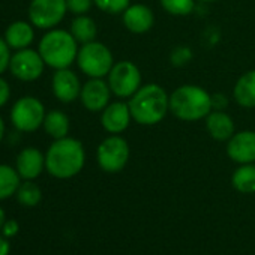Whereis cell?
I'll use <instances>...</instances> for the list:
<instances>
[{
    "label": "cell",
    "instance_id": "f1b7e54d",
    "mask_svg": "<svg viewBox=\"0 0 255 255\" xmlns=\"http://www.w3.org/2000/svg\"><path fill=\"white\" fill-rule=\"evenodd\" d=\"M9 45L5 41V38H0V75H2L11 63V51H9Z\"/></svg>",
    "mask_w": 255,
    "mask_h": 255
},
{
    "label": "cell",
    "instance_id": "2e32d148",
    "mask_svg": "<svg viewBox=\"0 0 255 255\" xmlns=\"http://www.w3.org/2000/svg\"><path fill=\"white\" fill-rule=\"evenodd\" d=\"M15 168L21 179L35 180L45 168V155L36 147H26L18 153Z\"/></svg>",
    "mask_w": 255,
    "mask_h": 255
},
{
    "label": "cell",
    "instance_id": "d4e9b609",
    "mask_svg": "<svg viewBox=\"0 0 255 255\" xmlns=\"http://www.w3.org/2000/svg\"><path fill=\"white\" fill-rule=\"evenodd\" d=\"M162 9L173 17H188L195 9V0H159Z\"/></svg>",
    "mask_w": 255,
    "mask_h": 255
},
{
    "label": "cell",
    "instance_id": "3957f363",
    "mask_svg": "<svg viewBox=\"0 0 255 255\" xmlns=\"http://www.w3.org/2000/svg\"><path fill=\"white\" fill-rule=\"evenodd\" d=\"M212 111V93L198 84H182L170 93V113L182 122L204 120Z\"/></svg>",
    "mask_w": 255,
    "mask_h": 255
},
{
    "label": "cell",
    "instance_id": "7402d4cb",
    "mask_svg": "<svg viewBox=\"0 0 255 255\" xmlns=\"http://www.w3.org/2000/svg\"><path fill=\"white\" fill-rule=\"evenodd\" d=\"M231 183L234 189L242 194H254L255 192V162L239 165L236 171L233 173Z\"/></svg>",
    "mask_w": 255,
    "mask_h": 255
},
{
    "label": "cell",
    "instance_id": "d590c367",
    "mask_svg": "<svg viewBox=\"0 0 255 255\" xmlns=\"http://www.w3.org/2000/svg\"><path fill=\"white\" fill-rule=\"evenodd\" d=\"M195 2H200V3H213L216 0H195Z\"/></svg>",
    "mask_w": 255,
    "mask_h": 255
},
{
    "label": "cell",
    "instance_id": "8fae6325",
    "mask_svg": "<svg viewBox=\"0 0 255 255\" xmlns=\"http://www.w3.org/2000/svg\"><path fill=\"white\" fill-rule=\"evenodd\" d=\"M132 122L134 120L129 105H128V101L125 99L111 101L101 111V125L104 128V131L108 134L122 135Z\"/></svg>",
    "mask_w": 255,
    "mask_h": 255
},
{
    "label": "cell",
    "instance_id": "7a4b0ae2",
    "mask_svg": "<svg viewBox=\"0 0 255 255\" xmlns=\"http://www.w3.org/2000/svg\"><path fill=\"white\" fill-rule=\"evenodd\" d=\"M86 164V150L80 140L65 137L54 140L45 153V170L56 179H71L81 173Z\"/></svg>",
    "mask_w": 255,
    "mask_h": 255
},
{
    "label": "cell",
    "instance_id": "30bf717a",
    "mask_svg": "<svg viewBox=\"0 0 255 255\" xmlns=\"http://www.w3.org/2000/svg\"><path fill=\"white\" fill-rule=\"evenodd\" d=\"M45 66L47 65L38 50L23 48L12 54L9 71L15 78L21 81H35L44 74Z\"/></svg>",
    "mask_w": 255,
    "mask_h": 255
},
{
    "label": "cell",
    "instance_id": "e0dca14e",
    "mask_svg": "<svg viewBox=\"0 0 255 255\" xmlns=\"http://www.w3.org/2000/svg\"><path fill=\"white\" fill-rule=\"evenodd\" d=\"M206 131L215 141H228L236 132L234 119L227 111L212 110L209 116L204 119Z\"/></svg>",
    "mask_w": 255,
    "mask_h": 255
},
{
    "label": "cell",
    "instance_id": "f546056e",
    "mask_svg": "<svg viewBox=\"0 0 255 255\" xmlns=\"http://www.w3.org/2000/svg\"><path fill=\"white\" fill-rule=\"evenodd\" d=\"M230 104V99L225 93H213L212 95V110L225 111Z\"/></svg>",
    "mask_w": 255,
    "mask_h": 255
},
{
    "label": "cell",
    "instance_id": "4316f807",
    "mask_svg": "<svg viewBox=\"0 0 255 255\" xmlns=\"http://www.w3.org/2000/svg\"><path fill=\"white\" fill-rule=\"evenodd\" d=\"M194 59V51L188 45H177L170 53V63L174 68H183L189 65Z\"/></svg>",
    "mask_w": 255,
    "mask_h": 255
},
{
    "label": "cell",
    "instance_id": "ac0fdd59",
    "mask_svg": "<svg viewBox=\"0 0 255 255\" xmlns=\"http://www.w3.org/2000/svg\"><path fill=\"white\" fill-rule=\"evenodd\" d=\"M234 102L246 110L255 108V69L242 74L233 87Z\"/></svg>",
    "mask_w": 255,
    "mask_h": 255
},
{
    "label": "cell",
    "instance_id": "8992f818",
    "mask_svg": "<svg viewBox=\"0 0 255 255\" xmlns=\"http://www.w3.org/2000/svg\"><path fill=\"white\" fill-rule=\"evenodd\" d=\"M107 83L113 96L128 101L143 86V75L134 62L119 60L113 65L110 74L107 75Z\"/></svg>",
    "mask_w": 255,
    "mask_h": 255
},
{
    "label": "cell",
    "instance_id": "603a6c76",
    "mask_svg": "<svg viewBox=\"0 0 255 255\" xmlns=\"http://www.w3.org/2000/svg\"><path fill=\"white\" fill-rule=\"evenodd\" d=\"M20 179L21 177L17 168H12L6 164H0V201L17 194L21 185Z\"/></svg>",
    "mask_w": 255,
    "mask_h": 255
},
{
    "label": "cell",
    "instance_id": "52a82bcc",
    "mask_svg": "<svg viewBox=\"0 0 255 255\" xmlns=\"http://www.w3.org/2000/svg\"><path fill=\"white\" fill-rule=\"evenodd\" d=\"M129 143L122 135L108 134V137H105L96 149V161L99 168L110 174L122 171L129 161Z\"/></svg>",
    "mask_w": 255,
    "mask_h": 255
},
{
    "label": "cell",
    "instance_id": "cb8c5ba5",
    "mask_svg": "<svg viewBox=\"0 0 255 255\" xmlns=\"http://www.w3.org/2000/svg\"><path fill=\"white\" fill-rule=\"evenodd\" d=\"M15 195L18 203L26 207H35L42 200V191L33 180H26L24 183H21Z\"/></svg>",
    "mask_w": 255,
    "mask_h": 255
},
{
    "label": "cell",
    "instance_id": "e575fe53",
    "mask_svg": "<svg viewBox=\"0 0 255 255\" xmlns=\"http://www.w3.org/2000/svg\"><path fill=\"white\" fill-rule=\"evenodd\" d=\"M5 221H6V215H5V210L0 207V230H2V227H3V224H5Z\"/></svg>",
    "mask_w": 255,
    "mask_h": 255
},
{
    "label": "cell",
    "instance_id": "d6a6232c",
    "mask_svg": "<svg viewBox=\"0 0 255 255\" xmlns=\"http://www.w3.org/2000/svg\"><path fill=\"white\" fill-rule=\"evenodd\" d=\"M9 251H11V243L8 237L2 234L0 236V255H9Z\"/></svg>",
    "mask_w": 255,
    "mask_h": 255
},
{
    "label": "cell",
    "instance_id": "5bb4252c",
    "mask_svg": "<svg viewBox=\"0 0 255 255\" xmlns=\"http://www.w3.org/2000/svg\"><path fill=\"white\" fill-rule=\"evenodd\" d=\"M81 87H83V84H81L78 75L69 68L56 69V72L51 78L53 93L57 98V101H60L62 104H72L77 99H80Z\"/></svg>",
    "mask_w": 255,
    "mask_h": 255
},
{
    "label": "cell",
    "instance_id": "6da1fadb",
    "mask_svg": "<svg viewBox=\"0 0 255 255\" xmlns=\"http://www.w3.org/2000/svg\"><path fill=\"white\" fill-rule=\"evenodd\" d=\"M132 120L140 126H155L170 113V95L158 83L143 84L128 99Z\"/></svg>",
    "mask_w": 255,
    "mask_h": 255
},
{
    "label": "cell",
    "instance_id": "d6986e66",
    "mask_svg": "<svg viewBox=\"0 0 255 255\" xmlns=\"http://www.w3.org/2000/svg\"><path fill=\"white\" fill-rule=\"evenodd\" d=\"M35 39L33 24L27 21H14L5 32V41L14 50L29 48Z\"/></svg>",
    "mask_w": 255,
    "mask_h": 255
},
{
    "label": "cell",
    "instance_id": "4dcf8cb0",
    "mask_svg": "<svg viewBox=\"0 0 255 255\" xmlns=\"http://www.w3.org/2000/svg\"><path fill=\"white\" fill-rule=\"evenodd\" d=\"M18 231H20V225H18V222H17L15 219H6V221H5V224H3V227H2V234H3L5 237L11 239V237H14Z\"/></svg>",
    "mask_w": 255,
    "mask_h": 255
},
{
    "label": "cell",
    "instance_id": "4fadbf2b",
    "mask_svg": "<svg viewBox=\"0 0 255 255\" xmlns=\"http://www.w3.org/2000/svg\"><path fill=\"white\" fill-rule=\"evenodd\" d=\"M225 152H227V156L239 165L254 164L255 162V131L252 129L236 131L233 137L227 141Z\"/></svg>",
    "mask_w": 255,
    "mask_h": 255
},
{
    "label": "cell",
    "instance_id": "ffe728a7",
    "mask_svg": "<svg viewBox=\"0 0 255 255\" xmlns=\"http://www.w3.org/2000/svg\"><path fill=\"white\" fill-rule=\"evenodd\" d=\"M42 126H44L45 132L53 140H59V138L68 137L69 129H71V120L66 113L60 111V110H51L45 114Z\"/></svg>",
    "mask_w": 255,
    "mask_h": 255
},
{
    "label": "cell",
    "instance_id": "5b68a950",
    "mask_svg": "<svg viewBox=\"0 0 255 255\" xmlns=\"http://www.w3.org/2000/svg\"><path fill=\"white\" fill-rule=\"evenodd\" d=\"M75 62L80 71L89 78H107L116 63L111 50L99 41L83 44L78 50Z\"/></svg>",
    "mask_w": 255,
    "mask_h": 255
},
{
    "label": "cell",
    "instance_id": "1f68e13d",
    "mask_svg": "<svg viewBox=\"0 0 255 255\" xmlns=\"http://www.w3.org/2000/svg\"><path fill=\"white\" fill-rule=\"evenodd\" d=\"M9 96H11L9 84L5 78L0 77V108L6 105V102L9 101Z\"/></svg>",
    "mask_w": 255,
    "mask_h": 255
},
{
    "label": "cell",
    "instance_id": "83f0119b",
    "mask_svg": "<svg viewBox=\"0 0 255 255\" xmlns=\"http://www.w3.org/2000/svg\"><path fill=\"white\" fill-rule=\"evenodd\" d=\"M93 5V0H66L68 11L74 15H86Z\"/></svg>",
    "mask_w": 255,
    "mask_h": 255
},
{
    "label": "cell",
    "instance_id": "277c9868",
    "mask_svg": "<svg viewBox=\"0 0 255 255\" xmlns=\"http://www.w3.org/2000/svg\"><path fill=\"white\" fill-rule=\"evenodd\" d=\"M78 50V42L72 33L69 30L56 27L48 30L41 38L38 45V51L42 56L45 65L54 71L71 68V65L77 60Z\"/></svg>",
    "mask_w": 255,
    "mask_h": 255
},
{
    "label": "cell",
    "instance_id": "ba28073f",
    "mask_svg": "<svg viewBox=\"0 0 255 255\" xmlns=\"http://www.w3.org/2000/svg\"><path fill=\"white\" fill-rule=\"evenodd\" d=\"M45 107L35 96L20 98L11 110V122L20 132H35L44 125Z\"/></svg>",
    "mask_w": 255,
    "mask_h": 255
},
{
    "label": "cell",
    "instance_id": "9a60e30c",
    "mask_svg": "<svg viewBox=\"0 0 255 255\" xmlns=\"http://www.w3.org/2000/svg\"><path fill=\"white\" fill-rule=\"evenodd\" d=\"M122 21L128 32L134 35H143L153 29L155 12L144 3H131L122 14Z\"/></svg>",
    "mask_w": 255,
    "mask_h": 255
},
{
    "label": "cell",
    "instance_id": "44dd1931",
    "mask_svg": "<svg viewBox=\"0 0 255 255\" xmlns=\"http://www.w3.org/2000/svg\"><path fill=\"white\" fill-rule=\"evenodd\" d=\"M69 32L72 33V36L77 39L78 44H87L92 41H96L98 36V26L96 21L86 15H75V18L71 23Z\"/></svg>",
    "mask_w": 255,
    "mask_h": 255
},
{
    "label": "cell",
    "instance_id": "7c38bea8",
    "mask_svg": "<svg viewBox=\"0 0 255 255\" xmlns=\"http://www.w3.org/2000/svg\"><path fill=\"white\" fill-rule=\"evenodd\" d=\"M111 96L107 78H89L81 87L80 101L87 111L101 113L111 102Z\"/></svg>",
    "mask_w": 255,
    "mask_h": 255
},
{
    "label": "cell",
    "instance_id": "9c48e42d",
    "mask_svg": "<svg viewBox=\"0 0 255 255\" xmlns=\"http://www.w3.org/2000/svg\"><path fill=\"white\" fill-rule=\"evenodd\" d=\"M66 12V0H32L29 20L38 29L51 30L62 23Z\"/></svg>",
    "mask_w": 255,
    "mask_h": 255
},
{
    "label": "cell",
    "instance_id": "484cf974",
    "mask_svg": "<svg viewBox=\"0 0 255 255\" xmlns=\"http://www.w3.org/2000/svg\"><path fill=\"white\" fill-rule=\"evenodd\" d=\"M95 6L110 15H122L132 2L131 0H93Z\"/></svg>",
    "mask_w": 255,
    "mask_h": 255
},
{
    "label": "cell",
    "instance_id": "836d02e7",
    "mask_svg": "<svg viewBox=\"0 0 255 255\" xmlns=\"http://www.w3.org/2000/svg\"><path fill=\"white\" fill-rule=\"evenodd\" d=\"M3 137H5V122H3L2 116H0V143H2Z\"/></svg>",
    "mask_w": 255,
    "mask_h": 255
}]
</instances>
